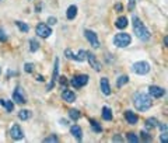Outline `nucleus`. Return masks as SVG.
<instances>
[{
	"mask_svg": "<svg viewBox=\"0 0 168 143\" xmlns=\"http://www.w3.org/2000/svg\"><path fill=\"white\" fill-rule=\"evenodd\" d=\"M133 104L137 111H147L151 108V98L146 93H136L133 95Z\"/></svg>",
	"mask_w": 168,
	"mask_h": 143,
	"instance_id": "nucleus-1",
	"label": "nucleus"
},
{
	"mask_svg": "<svg viewBox=\"0 0 168 143\" xmlns=\"http://www.w3.org/2000/svg\"><path fill=\"white\" fill-rule=\"evenodd\" d=\"M132 21H133V31H134V34H136L140 39H143V41H148L150 36H151V34H150V31L144 27V24L142 22V20H140L137 16H133V17H132Z\"/></svg>",
	"mask_w": 168,
	"mask_h": 143,
	"instance_id": "nucleus-2",
	"label": "nucleus"
},
{
	"mask_svg": "<svg viewBox=\"0 0 168 143\" xmlns=\"http://www.w3.org/2000/svg\"><path fill=\"white\" fill-rule=\"evenodd\" d=\"M132 42V38L129 34L126 32H120V34H116L114 36V44L116 45L118 48H126L129 44Z\"/></svg>",
	"mask_w": 168,
	"mask_h": 143,
	"instance_id": "nucleus-3",
	"label": "nucleus"
},
{
	"mask_svg": "<svg viewBox=\"0 0 168 143\" xmlns=\"http://www.w3.org/2000/svg\"><path fill=\"white\" fill-rule=\"evenodd\" d=\"M133 72L136 73V74H147L148 72H150V64L147 63V62H136V63L133 64Z\"/></svg>",
	"mask_w": 168,
	"mask_h": 143,
	"instance_id": "nucleus-4",
	"label": "nucleus"
},
{
	"mask_svg": "<svg viewBox=\"0 0 168 143\" xmlns=\"http://www.w3.org/2000/svg\"><path fill=\"white\" fill-rule=\"evenodd\" d=\"M88 83V76L87 74H78V76H74V77L70 80V84L76 88H80V87L86 86Z\"/></svg>",
	"mask_w": 168,
	"mask_h": 143,
	"instance_id": "nucleus-5",
	"label": "nucleus"
},
{
	"mask_svg": "<svg viewBox=\"0 0 168 143\" xmlns=\"http://www.w3.org/2000/svg\"><path fill=\"white\" fill-rule=\"evenodd\" d=\"M84 35H86V38L88 39V42L91 44V46L92 48H100V41H98V38H97V35H95V32L94 31H91V30H84Z\"/></svg>",
	"mask_w": 168,
	"mask_h": 143,
	"instance_id": "nucleus-6",
	"label": "nucleus"
},
{
	"mask_svg": "<svg viewBox=\"0 0 168 143\" xmlns=\"http://www.w3.org/2000/svg\"><path fill=\"white\" fill-rule=\"evenodd\" d=\"M35 31H36V35L41 36V38H48V36L52 34V30H50L46 24H38Z\"/></svg>",
	"mask_w": 168,
	"mask_h": 143,
	"instance_id": "nucleus-7",
	"label": "nucleus"
},
{
	"mask_svg": "<svg viewBox=\"0 0 168 143\" xmlns=\"http://www.w3.org/2000/svg\"><path fill=\"white\" fill-rule=\"evenodd\" d=\"M10 136L13 137L14 140H21L24 137V133H22V129L20 128L18 125H13L10 129Z\"/></svg>",
	"mask_w": 168,
	"mask_h": 143,
	"instance_id": "nucleus-8",
	"label": "nucleus"
},
{
	"mask_svg": "<svg viewBox=\"0 0 168 143\" xmlns=\"http://www.w3.org/2000/svg\"><path fill=\"white\" fill-rule=\"evenodd\" d=\"M148 93H150V95L154 98H161L162 95L165 94V90L161 88V87H158V86H150Z\"/></svg>",
	"mask_w": 168,
	"mask_h": 143,
	"instance_id": "nucleus-9",
	"label": "nucleus"
},
{
	"mask_svg": "<svg viewBox=\"0 0 168 143\" xmlns=\"http://www.w3.org/2000/svg\"><path fill=\"white\" fill-rule=\"evenodd\" d=\"M13 100L16 101V102H18V104H25L27 102V101H25V97L22 95V90L20 88V87H17L16 91L13 93Z\"/></svg>",
	"mask_w": 168,
	"mask_h": 143,
	"instance_id": "nucleus-10",
	"label": "nucleus"
},
{
	"mask_svg": "<svg viewBox=\"0 0 168 143\" xmlns=\"http://www.w3.org/2000/svg\"><path fill=\"white\" fill-rule=\"evenodd\" d=\"M87 59H88V62H90V64H91L92 69H95L97 72H100V70H101V63L97 60V59H95V56L92 55V53L87 52Z\"/></svg>",
	"mask_w": 168,
	"mask_h": 143,
	"instance_id": "nucleus-11",
	"label": "nucleus"
},
{
	"mask_svg": "<svg viewBox=\"0 0 168 143\" xmlns=\"http://www.w3.org/2000/svg\"><path fill=\"white\" fill-rule=\"evenodd\" d=\"M125 119L128 121L130 125H134V123H137V121H139V117H137V115L134 114L133 111H130V109H129V111L125 112Z\"/></svg>",
	"mask_w": 168,
	"mask_h": 143,
	"instance_id": "nucleus-12",
	"label": "nucleus"
},
{
	"mask_svg": "<svg viewBox=\"0 0 168 143\" xmlns=\"http://www.w3.org/2000/svg\"><path fill=\"white\" fill-rule=\"evenodd\" d=\"M58 72H59V59L55 60V69H53V79L49 84H48V90H52L53 86H55V81L58 80Z\"/></svg>",
	"mask_w": 168,
	"mask_h": 143,
	"instance_id": "nucleus-13",
	"label": "nucleus"
},
{
	"mask_svg": "<svg viewBox=\"0 0 168 143\" xmlns=\"http://www.w3.org/2000/svg\"><path fill=\"white\" fill-rule=\"evenodd\" d=\"M101 90L105 95H109L111 94V86H109V81L106 77H102L101 79Z\"/></svg>",
	"mask_w": 168,
	"mask_h": 143,
	"instance_id": "nucleus-14",
	"label": "nucleus"
},
{
	"mask_svg": "<svg viewBox=\"0 0 168 143\" xmlns=\"http://www.w3.org/2000/svg\"><path fill=\"white\" fill-rule=\"evenodd\" d=\"M62 98H63L66 102H73V101L76 100V94L73 91H70V90L64 88V91L62 93Z\"/></svg>",
	"mask_w": 168,
	"mask_h": 143,
	"instance_id": "nucleus-15",
	"label": "nucleus"
},
{
	"mask_svg": "<svg viewBox=\"0 0 168 143\" xmlns=\"http://www.w3.org/2000/svg\"><path fill=\"white\" fill-rule=\"evenodd\" d=\"M70 132H72V135L76 137L77 140H81V136H83V132H81V128L78 125H73L72 128H70Z\"/></svg>",
	"mask_w": 168,
	"mask_h": 143,
	"instance_id": "nucleus-16",
	"label": "nucleus"
},
{
	"mask_svg": "<svg viewBox=\"0 0 168 143\" xmlns=\"http://www.w3.org/2000/svg\"><path fill=\"white\" fill-rule=\"evenodd\" d=\"M76 16H77V7H76V6H70V7L67 8L66 17L69 20H73V18H76Z\"/></svg>",
	"mask_w": 168,
	"mask_h": 143,
	"instance_id": "nucleus-17",
	"label": "nucleus"
},
{
	"mask_svg": "<svg viewBox=\"0 0 168 143\" xmlns=\"http://www.w3.org/2000/svg\"><path fill=\"white\" fill-rule=\"evenodd\" d=\"M115 25H116V28L123 30V28L128 27V18H126V17H119V18L116 20V22H115Z\"/></svg>",
	"mask_w": 168,
	"mask_h": 143,
	"instance_id": "nucleus-18",
	"label": "nucleus"
},
{
	"mask_svg": "<svg viewBox=\"0 0 168 143\" xmlns=\"http://www.w3.org/2000/svg\"><path fill=\"white\" fill-rule=\"evenodd\" d=\"M102 118L105 121H111L112 119V111L109 107H104L102 108Z\"/></svg>",
	"mask_w": 168,
	"mask_h": 143,
	"instance_id": "nucleus-19",
	"label": "nucleus"
},
{
	"mask_svg": "<svg viewBox=\"0 0 168 143\" xmlns=\"http://www.w3.org/2000/svg\"><path fill=\"white\" fill-rule=\"evenodd\" d=\"M31 111H28V109H21V111L18 112V118L20 119H22V121H27V119H30L31 118Z\"/></svg>",
	"mask_w": 168,
	"mask_h": 143,
	"instance_id": "nucleus-20",
	"label": "nucleus"
},
{
	"mask_svg": "<svg viewBox=\"0 0 168 143\" xmlns=\"http://www.w3.org/2000/svg\"><path fill=\"white\" fill-rule=\"evenodd\" d=\"M0 104H2L3 107H6V109H7L8 112H13V109H14V105H13V102L11 101H8V100H0Z\"/></svg>",
	"mask_w": 168,
	"mask_h": 143,
	"instance_id": "nucleus-21",
	"label": "nucleus"
},
{
	"mask_svg": "<svg viewBox=\"0 0 168 143\" xmlns=\"http://www.w3.org/2000/svg\"><path fill=\"white\" fill-rule=\"evenodd\" d=\"M128 81H129V77H128V76H120V77L116 80V86H118V87H122V86H125Z\"/></svg>",
	"mask_w": 168,
	"mask_h": 143,
	"instance_id": "nucleus-22",
	"label": "nucleus"
},
{
	"mask_svg": "<svg viewBox=\"0 0 168 143\" xmlns=\"http://www.w3.org/2000/svg\"><path fill=\"white\" fill-rule=\"evenodd\" d=\"M157 125H158V122H157L156 118H148V119L146 121V126H147V128H156Z\"/></svg>",
	"mask_w": 168,
	"mask_h": 143,
	"instance_id": "nucleus-23",
	"label": "nucleus"
},
{
	"mask_svg": "<svg viewBox=\"0 0 168 143\" xmlns=\"http://www.w3.org/2000/svg\"><path fill=\"white\" fill-rule=\"evenodd\" d=\"M69 117H70V118H72V119L77 121V119H78V118H80V117H81V114H80V112H78V111H77V109H70V111H69Z\"/></svg>",
	"mask_w": 168,
	"mask_h": 143,
	"instance_id": "nucleus-24",
	"label": "nucleus"
},
{
	"mask_svg": "<svg viewBox=\"0 0 168 143\" xmlns=\"http://www.w3.org/2000/svg\"><path fill=\"white\" fill-rule=\"evenodd\" d=\"M16 25L22 31V32H28V30H30V27H28L25 22H22V21H16Z\"/></svg>",
	"mask_w": 168,
	"mask_h": 143,
	"instance_id": "nucleus-25",
	"label": "nucleus"
},
{
	"mask_svg": "<svg viewBox=\"0 0 168 143\" xmlns=\"http://www.w3.org/2000/svg\"><path fill=\"white\" fill-rule=\"evenodd\" d=\"M126 139H128L129 142H132V143H137V142H139V136L134 135V133H128V135H126Z\"/></svg>",
	"mask_w": 168,
	"mask_h": 143,
	"instance_id": "nucleus-26",
	"label": "nucleus"
},
{
	"mask_svg": "<svg viewBox=\"0 0 168 143\" xmlns=\"http://www.w3.org/2000/svg\"><path fill=\"white\" fill-rule=\"evenodd\" d=\"M84 59H87V52L81 49L80 52H78V55L74 56V60H84Z\"/></svg>",
	"mask_w": 168,
	"mask_h": 143,
	"instance_id": "nucleus-27",
	"label": "nucleus"
},
{
	"mask_svg": "<svg viewBox=\"0 0 168 143\" xmlns=\"http://www.w3.org/2000/svg\"><path fill=\"white\" fill-rule=\"evenodd\" d=\"M90 122H91V126H92V129H94V131H97V132H101V131H102V128H101V126L98 125V122H97V121L91 119V121H90Z\"/></svg>",
	"mask_w": 168,
	"mask_h": 143,
	"instance_id": "nucleus-28",
	"label": "nucleus"
},
{
	"mask_svg": "<svg viewBox=\"0 0 168 143\" xmlns=\"http://www.w3.org/2000/svg\"><path fill=\"white\" fill-rule=\"evenodd\" d=\"M30 44H31V50H32V52H35V50H38L39 45H38V42H36L35 39H31V41H30Z\"/></svg>",
	"mask_w": 168,
	"mask_h": 143,
	"instance_id": "nucleus-29",
	"label": "nucleus"
},
{
	"mask_svg": "<svg viewBox=\"0 0 168 143\" xmlns=\"http://www.w3.org/2000/svg\"><path fill=\"white\" fill-rule=\"evenodd\" d=\"M24 70H25L27 73H32V72H34V64H32V63H25Z\"/></svg>",
	"mask_w": 168,
	"mask_h": 143,
	"instance_id": "nucleus-30",
	"label": "nucleus"
},
{
	"mask_svg": "<svg viewBox=\"0 0 168 143\" xmlns=\"http://www.w3.org/2000/svg\"><path fill=\"white\" fill-rule=\"evenodd\" d=\"M64 55H66L69 59H74V53H73L70 49H66V50H64Z\"/></svg>",
	"mask_w": 168,
	"mask_h": 143,
	"instance_id": "nucleus-31",
	"label": "nucleus"
},
{
	"mask_svg": "<svg viewBox=\"0 0 168 143\" xmlns=\"http://www.w3.org/2000/svg\"><path fill=\"white\" fill-rule=\"evenodd\" d=\"M45 142H59V139L56 136H49V137H46V139H45Z\"/></svg>",
	"mask_w": 168,
	"mask_h": 143,
	"instance_id": "nucleus-32",
	"label": "nucleus"
},
{
	"mask_svg": "<svg viewBox=\"0 0 168 143\" xmlns=\"http://www.w3.org/2000/svg\"><path fill=\"white\" fill-rule=\"evenodd\" d=\"M160 140H161L162 143H167V131H164V133H161V136H160Z\"/></svg>",
	"mask_w": 168,
	"mask_h": 143,
	"instance_id": "nucleus-33",
	"label": "nucleus"
},
{
	"mask_svg": "<svg viewBox=\"0 0 168 143\" xmlns=\"http://www.w3.org/2000/svg\"><path fill=\"white\" fill-rule=\"evenodd\" d=\"M140 135H142V137H143V139H144V140H151V139H153V137H151L148 133H146V132H142V133H140Z\"/></svg>",
	"mask_w": 168,
	"mask_h": 143,
	"instance_id": "nucleus-34",
	"label": "nucleus"
},
{
	"mask_svg": "<svg viewBox=\"0 0 168 143\" xmlns=\"http://www.w3.org/2000/svg\"><path fill=\"white\" fill-rule=\"evenodd\" d=\"M6 38H7V36L4 35V31H3V28H0V39H2V41H6Z\"/></svg>",
	"mask_w": 168,
	"mask_h": 143,
	"instance_id": "nucleus-35",
	"label": "nucleus"
},
{
	"mask_svg": "<svg viewBox=\"0 0 168 143\" xmlns=\"http://www.w3.org/2000/svg\"><path fill=\"white\" fill-rule=\"evenodd\" d=\"M48 22H49L50 25L56 24V18H55V17H49V18H48Z\"/></svg>",
	"mask_w": 168,
	"mask_h": 143,
	"instance_id": "nucleus-36",
	"label": "nucleus"
},
{
	"mask_svg": "<svg viewBox=\"0 0 168 143\" xmlns=\"http://www.w3.org/2000/svg\"><path fill=\"white\" fill-rule=\"evenodd\" d=\"M59 79H60V84H63V86H66V84H67L66 77H63V76H62V77H59Z\"/></svg>",
	"mask_w": 168,
	"mask_h": 143,
	"instance_id": "nucleus-37",
	"label": "nucleus"
},
{
	"mask_svg": "<svg viewBox=\"0 0 168 143\" xmlns=\"http://www.w3.org/2000/svg\"><path fill=\"white\" fill-rule=\"evenodd\" d=\"M115 10H116V11H120V10H122V4H120V3H118V4L115 6Z\"/></svg>",
	"mask_w": 168,
	"mask_h": 143,
	"instance_id": "nucleus-38",
	"label": "nucleus"
},
{
	"mask_svg": "<svg viewBox=\"0 0 168 143\" xmlns=\"http://www.w3.org/2000/svg\"><path fill=\"white\" fill-rule=\"evenodd\" d=\"M114 142H122V137H120V136H115L114 137Z\"/></svg>",
	"mask_w": 168,
	"mask_h": 143,
	"instance_id": "nucleus-39",
	"label": "nucleus"
},
{
	"mask_svg": "<svg viewBox=\"0 0 168 143\" xmlns=\"http://www.w3.org/2000/svg\"><path fill=\"white\" fill-rule=\"evenodd\" d=\"M36 80H38V81H44V80H45V79H44V77H42V76H36Z\"/></svg>",
	"mask_w": 168,
	"mask_h": 143,
	"instance_id": "nucleus-40",
	"label": "nucleus"
},
{
	"mask_svg": "<svg viewBox=\"0 0 168 143\" xmlns=\"http://www.w3.org/2000/svg\"><path fill=\"white\" fill-rule=\"evenodd\" d=\"M160 129L161 131H167V125H160Z\"/></svg>",
	"mask_w": 168,
	"mask_h": 143,
	"instance_id": "nucleus-41",
	"label": "nucleus"
},
{
	"mask_svg": "<svg viewBox=\"0 0 168 143\" xmlns=\"http://www.w3.org/2000/svg\"><path fill=\"white\" fill-rule=\"evenodd\" d=\"M0 73H2V69H0Z\"/></svg>",
	"mask_w": 168,
	"mask_h": 143,
	"instance_id": "nucleus-42",
	"label": "nucleus"
}]
</instances>
